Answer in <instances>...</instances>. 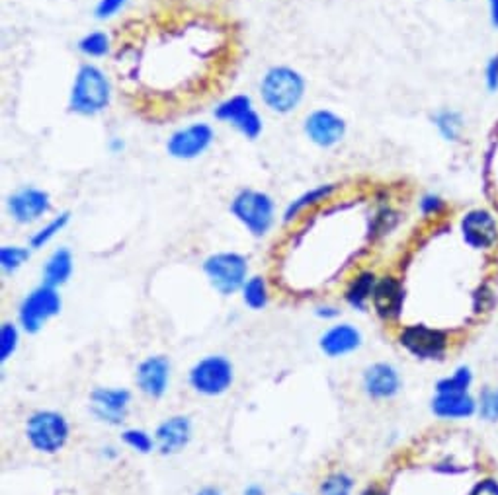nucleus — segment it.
Here are the masks:
<instances>
[{"label": "nucleus", "instance_id": "b1692460", "mask_svg": "<svg viewBox=\"0 0 498 495\" xmlns=\"http://www.w3.org/2000/svg\"><path fill=\"white\" fill-rule=\"evenodd\" d=\"M242 301L252 310H262L268 304V287L262 277H252L242 285Z\"/></svg>", "mask_w": 498, "mask_h": 495}, {"label": "nucleus", "instance_id": "f704fd0d", "mask_svg": "<svg viewBox=\"0 0 498 495\" xmlns=\"http://www.w3.org/2000/svg\"><path fill=\"white\" fill-rule=\"evenodd\" d=\"M467 495H498V482L494 478H485L477 482Z\"/></svg>", "mask_w": 498, "mask_h": 495}, {"label": "nucleus", "instance_id": "4468645a", "mask_svg": "<svg viewBox=\"0 0 498 495\" xmlns=\"http://www.w3.org/2000/svg\"><path fill=\"white\" fill-rule=\"evenodd\" d=\"M344 133V120L328 110L312 112L305 120V135L311 138V143H315L322 148L335 146L336 143H340Z\"/></svg>", "mask_w": 498, "mask_h": 495}, {"label": "nucleus", "instance_id": "37998d69", "mask_svg": "<svg viewBox=\"0 0 498 495\" xmlns=\"http://www.w3.org/2000/svg\"><path fill=\"white\" fill-rule=\"evenodd\" d=\"M120 148H123V143H120V141H114V143H112V151H114V153L120 151Z\"/></svg>", "mask_w": 498, "mask_h": 495}, {"label": "nucleus", "instance_id": "2f4dec72", "mask_svg": "<svg viewBox=\"0 0 498 495\" xmlns=\"http://www.w3.org/2000/svg\"><path fill=\"white\" fill-rule=\"evenodd\" d=\"M20 334L14 324L4 322L3 328H0V361H8L10 355L18 350Z\"/></svg>", "mask_w": 498, "mask_h": 495}, {"label": "nucleus", "instance_id": "58836bf2", "mask_svg": "<svg viewBox=\"0 0 498 495\" xmlns=\"http://www.w3.org/2000/svg\"><path fill=\"white\" fill-rule=\"evenodd\" d=\"M360 495H387V493L381 490V488H377V486H369V488H366L364 491H361Z\"/></svg>", "mask_w": 498, "mask_h": 495}, {"label": "nucleus", "instance_id": "a19ab883", "mask_svg": "<svg viewBox=\"0 0 498 495\" xmlns=\"http://www.w3.org/2000/svg\"><path fill=\"white\" fill-rule=\"evenodd\" d=\"M242 495H264V490L260 486H249L242 491Z\"/></svg>", "mask_w": 498, "mask_h": 495}, {"label": "nucleus", "instance_id": "39448f33", "mask_svg": "<svg viewBox=\"0 0 498 495\" xmlns=\"http://www.w3.org/2000/svg\"><path fill=\"white\" fill-rule=\"evenodd\" d=\"M203 271L208 275L213 289L227 296L242 289V285L247 283L249 265L247 260L239 254L221 252L209 255L203 262Z\"/></svg>", "mask_w": 498, "mask_h": 495}, {"label": "nucleus", "instance_id": "0eeeda50", "mask_svg": "<svg viewBox=\"0 0 498 495\" xmlns=\"http://www.w3.org/2000/svg\"><path fill=\"white\" fill-rule=\"evenodd\" d=\"M59 312H61V296L57 295L55 287L42 285L20 304V324L28 334H37Z\"/></svg>", "mask_w": 498, "mask_h": 495}, {"label": "nucleus", "instance_id": "4be33fe9", "mask_svg": "<svg viewBox=\"0 0 498 495\" xmlns=\"http://www.w3.org/2000/svg\"><path fill=\"white\" fill-rule=\"evenodd\" d=\"M375 275L371 271H364L360 273L354 281L350 283L348 291H346V301L350 306H354L356 310H364L368 301L371 299L375 289Z\"/></svg>", "mask_w": 498, "mask_h": 495}, {"label": "nucleus", "instance_id": "bb28decb", "mask_svg": "<svg viewBox=\"0 0 498 495\" xmlns=\"http://www.w3.org/2000/svg\"><path fill=\"white\" fill-rule=\"evenodd\" d=\"M68 221H71V213H61L59 216H55V219H53L51 223L45 224L43 229H39V231L32 236V239H29V246L36 248V250H37V248H43L45 244L51 242V240L55 239V236L65 229V226L68 224Z\"/></svg>", "mask_w": 498, "mask_h": 495}, {"label": "nucleus", "instance_id": "7ed1b4c3", "mask_svg": "<svg viewBox=\"0 0 498 495\" xmlns=\"http://www.w3.org/2000/svg\"><path fill=\"white\" fill-rule=\"evenodd\" d=\"M71 429H68V423L65 420V415L51 410H42L29 415V420L26 423V437L29 444L37 452L45 454H55L61 451L67 441Z\"/></svg>", "mask_w": 498, "mask_h": 495}, {"label": "nucleus", "instance_id": "423d86ee", "mask_svg": "<svg viewBox=\"0 0 498 495\" xmlns=\"http://www.w3.org/2000/svg\"><path fill=\"white\" fill-rule=\"evenodd\" d=\"M233 384V365L223 355H208L190 371V386L203 396H221Z\"/></svg>", "mask_w": 498, "mask_h": 495}, {"label": "nucleus", "instance_id": "cd10ccee", "mask_svg": "<svg viewBox=\"0 0 498 495\" xmlns=\"http://www.w3.org/2000/svg\"><path fill=\"white\" fill-rule=\"evenodd\" d=\"M29 260V250L22 246H3L0 248V265L4 273H14Z\"/></svg>", "mask_w": 498, "mask_h": 495}, {"label": "nucleus", "instance_id": "473e14b6", "mask_svg": "<svg viewBox=\"0 0 498 495\" xmlns=\"http://www.w3.org/2000/svg\"><path fill=\"white\" fill-rule=\"evenodd\" d=\"M434 123L439 129V133H442L446 138H454L459 135V129H462V120H459V115L454 112H442L434 117Z\"/></svg>", "mask_w": 498, "mask_h": 495}, {"label": "nucleus", "instance_id": "79ce46f5", "mask_svg": "<svg viewBox=\"0 0 498 495\" xmlns=\"http://www.w3.org/2000/svg\"><path fill=\"white\" fill-rule=\"evenodd\" d=\"M491 12H493V24L498 26V0H491Z\"/></svg>", "mask_w": 498, "mask_h": 495}, {"label": "nucleus", "instance_id": "f3484780", "mask_svg": "<svg viewBox=\"0 0 498 495\" xmlns=\"http://www.w3.org/2000/svg\"><path fill=\"white\" fill-rule=\"evenodd\" d=\"M374 309L383 320H397L400 312H403L405 304V291L395 277H383V279L375 283L374 295Z\"/></svg>", "mask_w": 498, "mask_h": 495}, {"label": "nucleus", "instance_id": "393cba45", "mask_svg": "<svg viewBox=\"0 0 498 495\" xmlns=\"http://www.w3.org/2000/svg\"><path fill=\"white\" fill-rule=\"evenodd\" d=\"M473 382V374L469 367H459L452 376L438 381L436 394H449V392H469V386Z\"/></svg>", "mask_w": 498, "mask_h": 495}, {"label": "nucleus", "instance_id": "5701e85b", "mask_svg": "<svg viewBox=\"0 0 498 495\" xmlns=\"http://www.w3.org/2000/svg\"><path fill=\"white\" fill-rule=\"evenodd\" d=\"M335 190H336V185L330 184V185H319V187H315V190L303 193L301 197H297V200H293L289 203V207L286 209V215H283V221L291 223L301 211H305L307 207H315L317 203L328 200Z\"/></svg>", "mask_w": 498, "mask_h": 495}, {"label": "nucleus", "instance_id": "ddd939ff", "mask_svg": "<svg viewBox=\"0 0 498 495\" xmlns=\"http://www.w3.org/2000/svg\"><path fill=\"white\" fill-rule=\"evenodd\" d=\"M135 382L139 390L149 398H161L170 384V361L164 355H154L139 363L135 373Z\"/></svg>", "mask_w": 498, "mask_h": 495}, {"label": "nucleus", "instance_id": "9d476101", "mask_svg": "<svg viewBox=\"0 0 498 495\" xmlns=\"http://www.w3.org/2000/svg\"><path fill=\"white\" fill-rule=\"evenodd\" d=\"M213 143V129L205 123H195L176 131L166 145V151L178 161H192L208 151Z\"/></svg>", "mask_w": 498, "mask_h": 495}, {"label": "nucleus", "instance_id": "4c0bfd02", "mask_svg": "<svg viewBox=\"0 0 498 495\" xmlns=\"http://www.w3.org/2000/svg\"><path fill=\"white\" fill-rule=\"evenodd\" d=\"M488 84H491V88L498 86V59H494L491 68H488Z\"/></svg>", "mask_w": 498, "mask_h": 495}, {"label": "nucleus", "instance_id": "aec40b11", "mask_svg": "<svg viewBox=\"0 0 498 495\" xmlns=\"http://www.w3.org/2000/svg\"><path fill=\"white\" fill-rule=\"evenodd\" d=\"M432 412L442 420H465L477 412V402L469 392L436 394L432 400Z\"/></svg>", "mask_w": 498, "mask_h": 495}, {"label": "nucleus", "instance_id": "f257e3e1", "mask_svg": "<svg viewBox=\"0 0 498 495\" xmlns=\"http://www.w3.org/2000/svg\"><path fill=\"white\" fill-rule=\"evenodd\" d=\"M262 100L272 112L289 114L301 104L305 94V81L289 67H273L262 78Z\"/></svg>", "mask_w": 498, "mask_h": 495}, {"label": "nucleus", "instance_id": "c85d7f7f", "mask_svg": "<svg viewBox=\"0 0 498 495\" xmlns=\"http://www.w3.org/2000/svg\"><path fill=\"white\" fill-rule=\"evenodd\" d=\"M78 49L86 57H102L110 51V37L102 32H92L78 42Z\"/></svg>", "mask_w": 498, "mask_h": 495}, {"label": "nucleus", "instance_id": "9b49d317", "mask_svg": "<svg viewBox=\"0 0 498 495\" xmlns=\"http://www.w3.org/2000/svg\"><path fill=\"white\" fill-rule=\"evenodd\" d=\"M131 394L125 389H96L91 394V412L98 421L122 425L127 418Z\"/></svg>", "mask_w": 498, "mask_h": 495}, {"label": "nucleus", "instance_id": "20e7f679", "mask_svg": "<svg viewBox=\"0 0 498 495\" xmlns=\"http://www.w3.org/2000/svg\"><path fill=\"white\" fill-rule=\"evenodd\" d=\"M231 213L237 216V221L244 229L252 236H258V239L268 234L273 224V201L270 195L262 192H239L231 203Z\"/></svg>", "mask_w": 498, "mask_h": 495}, {"label": "nucleus", "instance_id": "1a4fd4ad", "mask_svg": "<svg viewBox=\"0 0 498 495\" xmlns=\"http://www.w3.org/2000/svg\"><path fill=\"white\" fill-rule=\"evenodd\" d=\"M215 117L234 125L247 138H258V135L262 133L260 115L254 112L252 100L244 94L233 96L227 102H223L217 110H215Z\"/></svg>", "mask_w": 498, "mask_h": 495}, {"label": "nucleus", "instance_id": "c756f323", "mask_svg": "<svg viewBox=\"0 0 498 495\" xmlns=\"http://www.w3.org/2000/svg\"><path fill=\"white\" fill-rule=\"evenodd\" d=\"M122 441L127 447L141 454H149L156 447L154 437H151V435L143 429H125L122 433Z\"/></svg>", "mask_w": 498, "mask_h": 495}, {"label": "nucleus", "instance_id": "ea45409f", "mask_svg": "<svg viewBox=\"0 0 498 495\" xmlns=\"http://www.w3.org/2000/svg\"><path fill=\"white\" fill-rule=\"evenodd\" d=\"M195 495H223V493H221V490H217V488L208 486V488H202Z\"/></svg>", "mask_w": 498, "mask_h": 495}, {"label": "nucleus", "instance_id": "dca6fc26", "mask_svg": "<svg viewBox=\"0 0 498 495\" xmlns=\"http://www.w3.org/2000/svg\"><path fill=\"white\" fill-rule=\"evenodd\" d=\"M192 439V421L186 415H174L164 420L154 431L156 449L162 454H176L186 449Z\"/></svg>", "mask_w": 498, "mask_h": 495}, {"label": "nucleus", "instance_id": "f03ea898", "mask_svg": "<svg viewBox=\"0 0 498 495\" xmlns=\"http://www.w3.org/2000/svg\"><path fill=\"white\" fill-rule=\"evenodd\" d=\"M110 98L112 86L100 68L94 65L81 67L73 84L71 110L81 115H96L106 110Z\"/></svg>", "mask_w": 498, "mask_h": 495}, {"label": "nucleus", "instance_id": "f8f14e48", "mask_svg": "<svg viewBox=\"0 0 498 495\" xmlns=\"http://www.w3.org/2000/svg\"><path fill=\"white\" fill-rule=\"evenodd\" d=\"M49 207H51L49 193L43 190H36V187H24V190L10 195L6 201L8 215L20 224H29L42 219L49 211Z\"/></svg>", "mask_w": 498, "mask_h": 495}, {"label": "nucleus", "instance_id": "a878e982", "mask_svg": "<svg viewBox=\"0 0 498 495\" xmlns=\"http://www.w3.org/2000/svg\"><path fill=\"white\" fill-rule=\"evenodd\" d=\"M354 480L346 472H332L320 482L319 495H352Z\"/></svg>", "mask_w": 498, "mask_h": 495}, {"label": "nucleus", "instance_id": "2eb2a0df", "mask_svg": "<svg viewBox=\"0 0 498 495\" xmlns=\"http://www.w3.org/2000/svg\"><path fill=\"white\" fill-rule=\"evenodd\" d=\"M364 390L374 400H389L400 390L399 371L389 363H374L364 373Z\"/></svg>", "mask_w": 498, "mask_h": 495}, {"label": "nucleus", "instance_id": "7c9ffc66", "mask_svg": "<svg viewBox=\"0 0 498 495\" xmlns=\"http://www.w3.org/2000/svg\"><path fill=\"white\" fill-rule=\"evenodd\" d=\"M477 412L485 421H498V389H485L478 396Z\"/></svg>", "mask_w": 498, "mask_h": 495}, {"label": "nucleus", "instance_id": "c9c22d12", "mask_svg": "<svg viewBox=\"0 0 498 495\" xmlns=\"http://www.w3.org/2000/svg\"><path fill=\"white\" fill-rule=\"evenodd\" d=\"M442 207H444L442 200H439V197H436V195H426L424 200L420 201V209H423V213H426V215L438 213L439 209H442Z\"/></svg>", "mask_w": 498, "mask_h": 495}, {"label": "nucleus", "instance_id": "412c9836", "mask_svg": "<svg viewBox=\"0 0 498 495\" xmlns=\"http://www.w3.org/2000/svg\"><path fill=\"white\" fill-rule=\"evenodd\" d=\"M73 273V255L67 248H59L49 257L43 267V285L59 287L68 281Z\"/></svg>", "mask_w": 498, "mask_h": 495}, {"label": "nucleus", "instance_id": "72a5a7b5", "mask_svg": "<svg viewBox=\"0 0 498 495\" xmlns=\"http://www.w3.org/2000/svg\"><path fill=\"white\" fill-rule=\"evenodd\" d=\"M125 3L127 0H100V3L96 4V18L100 20L112 18L114 14L120 12Z\"/></svg>", "mask_w": 498, "mask_h": 495}, {"label": "nucleus", "instance_id": "6e6552de", "mask_svg": "<svg viewBox=\"0 0 498 495\" xmlns=\"http://www.w3.org/2000/svg\"><path fill=\"white\" fill-rule=\"evenodd\" d=\"M399 342L416 359H439L447 348V335L442 330L413 324L400 332Z\"/></svg>", "mask_w": 498, "mask_h": 495}, {"label": "nucleus", "instance_id": "6ab92c4d", "mask_svg": "<svg viewBox=\"0 0 498 495\" xmlns=\"http://www.w3.org/2000/svg\"><path fill=\"white\" fill-rule=\"evenodd\" d=\"M360 345H361V334L350 324L332 326V328L322 334L319 340L320 351L328 355V358H342V355L356 351Z\"/></svg>", "mask_w": 498, "mask_h": 495}, {"label": "nucleus", "instance_id": "e433bc0d", "mask_svg": "<svg viewBox=\"0 0 498 495\" xmlns=\"http://www.w3.org/2000/svg\"><path fill=\"white\" fill-rule=\"evenodd\" d=\"M317 316L319 318H336L338 310L335 306H320V309H317Z\"/></svg>", "mask_w": 498, "mask_h": 495}, {"label": "nucleus", "instance_id": "a211bd4d", "mask_svg": "<svg viewBox=\"0 0 498 495\" xmlns=\"http://www.w3.org/2000/svg\"><path fill=\"white\" fill-rule=\"evenodd\" d=\"M462 232L469 246L488 248L496 242L498 226L486 211H471L463 216Z\"/></svg>", "mask_w": 498, "mask_h": 495}]
</instances>
